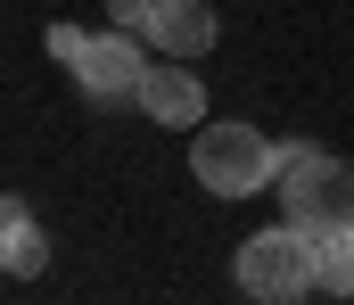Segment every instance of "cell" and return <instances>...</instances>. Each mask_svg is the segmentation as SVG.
Listing matches in <instances>:
<instances>
[{
    "label": "cell",
    "instance_id": "9",
    "mask_svg": "<svg viewBox=\"0 0 354 305\" xmlns=\"http://www.w3.org/2000/svg\"><path fill=\"white\" fill-rule=\"evenodd\" d=\"M149 17H157V0H107V25H132V33H149Z\"/></svg>",
    "mask_w": 354,
    "mask_h": 305
},
{
    "label": "cell",
    "instance_id": "3",
    "mask_svg": "<svg viewBox=\"0 0 354 305\" xmlns=\"http://www.w3.org/2000/svg\"><path fill=\"white\" fill-rule=\"evenodd\" d=\"M280 214L297 231H330V223H354V165L305 149V140H280Z\"/></svg>",
    "mask_w": 354,
    "mask_h": 305
},
{
    "label": "cell",
    "instance_id": "5",
    "mask_svg": "<svg viewBox=\"0 0 354 305\" xmlns=\"http://www.w3.org/2000/svg\"><path fill=\"white\" fill-rule=\"evenodd\" d=\"M132 107H140V115H157L165 132H189V124L206 115V83L189 75V58H181V66H149V75H140V91H132Z\"/></svg>",
    "mask_w": 354,
    "mask_h": 305
},
{
    "label": "cell",
    "instance_id": "6",
    "mask_svg": "<svg viewBox=\"0 0 354 305\" xmlns=\"http://www.w3.org/2000/svg\"><path fill=\"white\" fill-rule=\"evenodd\" d=\"M214 8L206 0H157V17H149V50H165V58H198V50H214Z\"/></svg>",
    "mask_w": 354,
    "mask_h": 305
},
{
    "label": "cell",
    "instance_id": "8",
    "mask_svg": "<svg viewBox=\"0 0 354 305\" xmlns=\"http://www.w3.org/2000/svg\"><path fill=\"white\" fill-rule=\"evenodd\" d=\"M41 264H50V248H41V223L25 214V223L0 239V272H41Z\"/></svg>",
    "mask_w": 354,
    "mask_h": 305
},
{
    "label": "cell",
    "instance_id": "1",
    "mask_svg": "<svg viewBox=\"0 0 354 305\" xmlns=\"http://www.w3.org/2000/svg\"><path fill=\"white\" fill-rule=\"evenodd\" d=\"M50 58L83 83L91 100H132V91H140V75H149V33H132V25H107V33L50 25Z\"/></svg>",
    "mask_w": 354,
    "mask_h": 305
},
{
    "label": "cell",
    "instance_id": "4",
    "mask_svg": "<svg viewBox=\"0 0 354 305\" xmlns=\"http://www.w3.org/2000/svg\"><path fill=\"white\" fill-rule=\"evenodd\" d=\"M239 289L264 297V305H288V297L313 289V239H305L288 214H280L272 231H256V239H239Z\"/></svg>",
    "mask_w": 354,
    "mask_h": 305
},
{
    "label": "cell",
    "instance_id": "7",
    "mask_svg": "<svg viewBox=\"0 0 354 305\" xmlns=\"http://www.w3.org/2000/svg\"><path fill=\"white\" fill-rule=\"evenodd\" d=\"M305 239H313V289H330V297H354V223L305 231Z\"/></svg>",
    "mask_w": 354,
    "mask_h": 305
},
{
    "label": "cell",
    "instance_id": "10",
    "mask_svg": "<svg viewBox=\"0 0 354 305\" xmlns=\"http://www.w3.org/2000/svg\"><path fill=\"white\" fill-rule=\"evenodd\" d=\"M17 223H25V206H17V198H0V239H8Z\"/></svg>",
    "mask_w": 354,
    "mask_h": 305
},
{
    "label": "cell",
    "instance_id": "2",
    "mask_svg": "<svg viewBox=\"0 0 354 305\" xmlns=\"http://www.w3.org/2000/svg\"><path fill=\"white\" fill-rule=\"evenodd\" d=\"M189 174H198L214 198H256V190L280 182V140H264L256 124H198Z\"/></svg>",
    "mask_w": 354,
    "mask_h": 305
}]
</instances>
